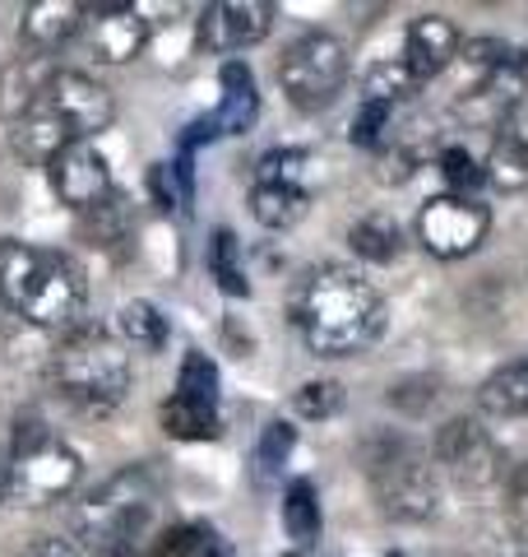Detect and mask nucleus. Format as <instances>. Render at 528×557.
<instances>
[{
  "instance_id": "7ed1b4c3",
  "label": "nucleus",
  "mask_w": 528,
  "mask_h": 557,
  "mask_svg": "<svg viewBox=\"0 0 528 557\" xmlns=\"http://www.w3.org/2000/svg\"><path fill=\"white\" fill-rule=\"evenodd\" d=\"M51 386H56L70 405H79L88 413H108L130 391V354L108 330L79 325V330H70L61 348L51 354Z\"/></svg>"
},
{
  "instance_id": "b1692460",
  "label": "nucleus",
  "mask_w": 528,
  "mask_h": 557,
  "mask_svg": "<svg viewBox=\"0 0 528 557\" xmlns=\"http://www.w3.org/2000/svg\"><path fill=\"white\" fill-rule=\"evenodd\" d=\"M284 525H288V534L302 548L320 539V497H315V483L311 479L288 483V493H284Z\"/></svg>"
},
{
  "instance_id": "ddd939ff",
  "label": "nucleus",
  "mask_w": 528,
  "mask_h": 557,
  "mask_svg": "<svg viewBox=\"0 0 528 557\" xmlns=\"http://www.w3.org/2000/svg\"><path fill=\"white\" fill-rule=\"evenodd\" d=\"M47 102L70 121L75 139H93L116 121L112 89L98 84L93 75H84V70H56V79H51V89H47Z\"/></svg>"
},
{
  "instance_id": "c756f323",
  "label": "nucleus",
  "mask_w": 528,
  "mask_h": 557,
  "mask_svg": "<svg viewBox=\"0 0 528 557\" xmlns=\"http://www.w3.org/2000/svg\"><path fill=\"white\" fill-rule=\"evenodd\" d=\"M390 131H394V108H385V102H366V98H362V108L352 112L348 139H352V145H362V149H380L385 139H390Z\"/></svg>"
},
{
  "instance_id": "c85d7f7f",
  "label": "nucleus",
  "mask_w": 528,
  "mask_h": 557,
  "mask_svg": "<svg viewBox=\"0 0 528 557\" xmlns=\"http://www.w3.org/2000/svg\"><path fill=\"white\" fill-rule=\"evenodd\" d=\"M306 163H311L306 149H269L255 163V186H302Z\"/></svg>"
},
{
  "instance_id": "1a4fd4ad",
  "label": "nucleus",
  "mask_w": 528,
  "mask_h": 557,
  "mask_svg": "<svg viewBox=\"0 0 528 557\" xmlns=\"http://www.w3.org/2000/svg\"><path fill=\"white\" fill-rule=\"evenodd\" d=\"M47 182L56 190V200L79 209V214L112 200V168L93 139H75L70 149H61L56 159L47 163Z\"/></svg>"
},
{
  "instance_id": "2f4dec72",
  "label": "nucleus",
  "mask_w": 528,
  "mask_h": 557,
  "mask_svg": "<svg viewBox=\"0 0 528 557\" xmlns=\"http://www.w3.org/2000/svg\"><path fill=\"white\" fill-rule=\"evenodd\" d=\"M292 409L302 418H334L343 409V386H339V381H329V376L306 381V386L292 395Z\"/></svg>"
},
{
  "instance_id": "473e14b6",
  "label": "nucleus",
  "mask_w": 528,
  "mask_h": 557,
  "mask_svg": "<svg viewBox=\"0 0 528 557\" xmlns=\"http://www.w3.org/2000/svg\"><path fill=\"white\" fill-rule=\"evenodd\" d=\"M292 446H297V432H292V423H284V418H274L269 428L260 432V450H255V460H260V474L269 479L278 465H284L288 456H292Z\"/></svg>"
},
{
  "instance_id": "aec40b11",
  "label": "nucleus",
  "mask_w": 528,
  "mask_h": 557,
  "mask_svg": "<svg viewBox=\"0 0 528 557\" xmlns=\"http://www.w3.org/2000/svg\"><path fill=\"white\" fill-rule=\"evenodd\" d=\"M311 209V196L302 186H255L251 190V214L255 223H264V228L284 233L292 228V223H302Z\"/></svg>"
},
{
  "instance_id": "a211bd4d",
  "label": "nucleus",
  "mask_w": 528,
  "mask_h": 557,
  "mask_svg": "<svg viewBox=\"0 0 528 557\" xmlns=\"http://www.w3.org/2000/svg\"><path fill=\"white\" fill-rule=\"evenodd\" d=\"M218 84H223V102H218V112L209 116L214 121V131L218 135L251 131V121L260 112V94H255V75L246 70V61H227L218 70Z\"/></svg>"
},
{
  "instance_id": "f03ea898",
  "label": "nucleus",
  "mask_w": 528,
  "mask_h": 557,
  "mask_svg": "<svg viewBox=\"0 0 528 557\" xmlns=\"http://www.w3.org/2000/svg\"><path fill=\"white\" fill-rule=\"evenodd\" d=\"M88 278L65 251H42L28 242H0V307L20 311L42 330H79Z\"/></svg>"
},
{
  "instance_id": "6e6552de",
  "label": "nucleus",
  "mask_w": 528,
  "mask_h": 557,
  "mask_svg": "<svg viewBox=\"0 0 528 557\" xmlns=\"http://www.w3.org/2000/svg\"><path fill=\"white\" fill-rule=\"evenodd\" d=\"M436 460L464 487H496L505 479V450L491 442L478 418H450L436 432Z\"/></svg>"
},
{
  "instance_id": "5701e85b",
  "label": "nucleus",
  "mask_w": 528,
  "mask_h": 557,
  "mask_svg": "<svg viewBox=\"0 0 528 557\" xmlns=\"http://www.w3.org/2000/svg\"><path fill=\"white\" fill-rule=\"evenodd\" d=\"M417 89H422V79L403 61H376L372 70H366V79H362V98L366 102H385V108L408 102Z\"/></svg>"
},
{
  "instance_id": "393cba45",
  "label": "nucleus",
  "mask_w": 528,
  "mask_h": 557,
  "mask_svg": "<svg viewBox=\"0 0 528 557\" xmlns=\"http://www.w3.org/2000/svg\"><path fill=\"white\" fill-rule=\"evenodd\" d=\"M348 242L352 251H357L362 260H376V265H385V260L399 256V223L390 214H366L348 228Z\"/></svg>"
},
{
  "instance_id": "4be33fe9",
  "label": "nucleus",
  "mask_w": 528,
  "mask_h": 557,
  "mask_svg": "<svg viewBox=\"0 0 528 557\" xmlns=\"http://www.w3.org/2000/svg\"><path fill=\"white\" fill-rule=\"evenodd\" d=\"M209 274L218 278V288L227 293V298H251V278H246L241 247H237L232 228H218L214 242H209Z\"/></svg>"
},
{
  "instance_id": "dca6fc26",
  "label": "nucleus",
  "mask_w": 528,
  "mask_h": 557,
  "mask_svg": "<svg viewBox=\"0 0 528 557\" xmlns=\"http://www.w3.org/2000/svg\"><path fill=\"white\" fill-rule=\"evenodd\" d=\"M88 20V5H75V0H33L20 20V38L28 51H42L51 57L61 42L79 38Z\"/></svg>"
},
{
  "instance_id": "412c9836",
  "label": "nucleus",
  "mask_w": 528,
  "mask_h": 557,
  "mask_svg": "<svg viewBox=\"0 0 528 557\" xmlns=\"http://www.w3.org/2000/svg\"><path fill=\"white\" fill-rule=\"evenodd\" d=\"M163 432L176 442H214L218 437V409H209V405H196V399H181V395H172L167 405H163Z\"/></svg>"
},
{
  "instance_id": "9d476101",
  "label": "nucleus",
  "mask_w": 528,
  "mask_h": 557,
  "mask_svg": "<svg viewBox=\"0 0 528 557\" xmlns=\"http://www.w3.org/2000/svg\"><path fill=\"white\" fill-rule=\"evenodd\" d=\"M524 75H528V57L515 51L505 65H496L491 75L473 79L454 98V116L468 121V126H505L510 116L519 112V98H524Z\"/></svg>"
},
{
  "instance_id": "2eb2a0df",
  "label": "nucleus",
  "mask_w": 528,
  "mask_h": 557,
  "mask_svg": "<svg viewBox=\"0 0 528 557\" xmlns=\"http://www.w3.org/2000/svg\"><path fill=\"white\" fill-rule=\"evenodd\" d=\"M56 61L42 57V51H24V57H14L0 65V116L10 121H24L38 102L47 98L51 89V79H56Z\"/></svg>"
},
{
  "instance_id": "f3484780",
  "label": "nucleus",
  "mask_w": 528,
  "mask_h": 557,
  "mask_svg": "<svg viewBox=\"0 0 528 557\" xmlns=\"http://www.w3.org/2000/svg\"><path fill=\"white\" fill-rule=\"evenodd\" d=\"M10 145H14V153L20 159H28V163H51L61 149H70L75 145V131H70V121L51 108V102L42 98L38 108H33L24 121H14V131H10Z\"/></svg>"
},
{
  "instance_id": "0eeeda50",
  "label": "nucleus",
  "mask_w": 528,
  "mask_h": 557,
  "mask_svg": "<svg viewBox=\"0 0 528 557\" xmlns=\"http://www.w3.org/2000/svg\"><path fill=\"white\" fill-rule=\"evenodd\" d=\"M491 228V209L478 205L473 196H436L422 205L417 214V242L436 260H460L482 247Z\"/></svg>"
},
{
  "instance_id": "cd10ccee",
  "label": "nucleus",
  "mask_w": 528,
  "mask_h": 557,
  "mask_svg": "<svg viewBox=\"0 0 528 557\" xmlns=\"http://www.w3.org/2000/svg\"><path fill=\"white\" fill-rule=\"evenodd\" d=\"M487 182L496 186V190H524L528 186V149H519V145H510V139L501 135L496 145H491V153H487Z\"/></svg>"
},
{
  "instance_id": "bb28decb",
  "label": "nucleus",
  "mask_w": 528,
  "mask_h": 557,
  "mask_svg": "<svg viewBox=\"0 0 528 557\" xmlns=\"http://www.w3.org/2000/svg\"><path fill=\"white\" fill-rule=\"evenodd\" d=\"M176 395L181 399H196V405H218V368L209 354H186L181 358V372H176Z\"/></svg>"
},
{
  "instance_id": "c9c22d12",
  "label": "nucleus",
  "mask_w": 528,
  "mask_h": 557,
  "mask_svg": "<svg viewBox=\"0 0 528 557\" xmlns=\"http://www.w3.org/2000/svg\"><path fill=\"white\" fill-rule=\"evenodd\" d=\"M505 139H510V145H519V149H528V112H515V116H510L505 121Z\"/></svg>"
},
{
  "instance_id": "20e7f679",
  "label": "nucleus",
  "mask_w": 528,
  "mask_h": 557,
  "mask_svg": "<svg viewBox=\"0 0 528 557\" xmlns=\"http://www.w3.org/2000/svg\"><path fill=\"white\" fill-rule=\"evenodd\" d=\"M84 474L79 456L70 450L42 413H20L14 418V437H10V497L20 507H51L75 493V483Z\"/></svg>"
},
{
  "instance_id": "4c0bfd02",
  "label": "nucleus",
  "mask_w": 528,
  "mask_h": 557,
  "mask_svg": "<svg viewBox=\"0 0 528 557\" xmlns=\"http://www.w3.org/2000/svg\"><path fill=\"white\" fill-rule=\"evenodd\" d=\"M390 557H403V553H390Z\"/></svg>"
},
{
  "instance_id": "72a5a7b5",
  "label": "nucleus",
  "mask_w": 528,
  "mask_h": 557,
  "mask_svg": "<svg viewBox=\"0 0 528 557\" xmlns=\"http://www.w3.org/2000/svg\"><path fill=\"white\" fill-rule=\"evenodd\" d=\"M505 507H510V525L528 539V465H519L505 483Z\"/></svg>"
},
{
  "instance_id": "4468645a",
  "label": "nucleus",
  "mask_w": 528,
  "mask_h": 557,
  "mask_svg": "<svg viewBox=\"0 0 528 557\" xmlns=\"http://www.w3.org/2000/svg\"><path fill=\"white\" fill-rule=\"evenodd\" d=\"M460 47H464V38L445 14H417L408 24V38H403V65L427 84L436 75H445L450 61H460Z\"/></svg>"
},
{
  "instance_id": "f8f14e48",
  "label": "nucleus",
  "mask_w": 528,
  "mask_h": 557,
  "mask_svg": "<svg viewBox=\"0 0 528 557\" xmlns=\"http://www.w3.org/2000/svg\"><path fill=\"white\" fill-rule=\"evenodd\" d=\"M79 38H84V51L98 65H126L144 51L149 20L135 5H121V0H112V5H88Z\"/></svg>"
},
{
  "instance_id": "f257e3e1",
  "label": "nucleus",
  "mask_w": 528,
  "mask_h": 557,
  "mask_svg": "<svg viewBox=\"0 0 528 557\" xmlns=\"http://www.w3.org/2000/svg\"><path fill=\"white\" fill-rule=\"evenodd\" d=\"M292 321L320 358H348L385 330V302L357 270L315 265L292 293Z\"/></svg>"
},
{
  "instance_id": "7c9ffc66",
  "label": "nucleus",
  "mask_w": 528,
  "mask_h": 557,
  "mask_svg": "<svg viewBox=\"0 0 528 557\" xmlns=\"http://www.w3.org/2000/svg\"><path fill=\"white\" fill-rule=\"evenodd\" d=\"M440 177H445L450 186H454V196H468V190H478L482 182H487V168L473 159V153L464 149V145H445L440 149Z\"/></svg>"
},
{
  "instance_id": "a878e982",
  "label": "nucleus",
  "mask_w": 528,
  "mask_h": 557,
  "mask_svg": "<svg viewBox=\"0 0 528 557\" xmlns=\"http://www.w3.org/2000/svg\"><path fill=\"white\" fill-rule=\"evenodd\" d=\"M116 330H121V339L135 344V348H149V354H158V348L167 344V321H163V311H158L153 302H126L116 311Z\"/></svg>"
},
{
  "instance_id": "f704fd0d",
  "label": "nucleus",
  "mask_w": 528,
  "mask_h": 557,
  "mask_svg": "<svg viewBox=\"0 0 528 557\" xmlns=\"http://www.w3.org/2000/svg\"><path fill=\"white\" fill-rule=\"evenodd\" d=\"M149 190H153L158 209H172V205H186V200H190L186 190H181V182H176V172H172L167 163H153V172H149Z\"/></svg>"
},
{
  "instance_id": "6ab92c4d",
  "label": "nucleus",
  "mask_w": 528,
  "mask_h": 557,
  "mask_svg": "<svg viewBox=\"0 0 528 557\" xmlns=\"http://www.w3.org/2000/svg\"><path fill=\"white\" fill-rule=\"evenodd\" d=\"M478 405L491 418H519V413H528V362H505V368L491 372L482 381V391H478Z\"/></svg>"
},
{
  "instance_id": "39448f33",
  "label": "nucleus",
  "mask_w": 528,
  "mask_h": 557,
  "mask_svg": "<svg viewBox=\"0 0 528 557\" xmlns=\"http://www.w3.org/2000/svg\"><path fill=\"white\" fill-rule=\"evenodd\" d=\"M366 474H372L376 502L390 520H431L440 507V479L431 456L408 437H376L366 446Z\"/></svg>"
},
{
  "instance_id": "e433bc0d",
  "label": "nucleus",
  "mask_w": 528,
  "mask_h": 557,
  "mask_svg": "<svg viewBox=\"0 0 528 557\" xmlns=\"http://www.w3.org/2000/svg\"><path fill=\"white\" fill-rule=\"evenodd\" d=\"M5 497H10V460L0 456V502H5Z\"/></svg>"
},
{
  "instance_id": "9b49d317",
  "label": "nucleus",
  "mask_w": 528,
  "mask_h": 557,
  "mask_svg": "<svg viewBox=\"0 0 528 557\" xmlns=\"http://www.w3.org/2000/svg\"><path fill=\"white\" fill-rule=\"evenodd\" d=\"M274 5L269 0H214L196 20V42L204 51H246L269 38Z\"/></svg>"
},
{
  "instance_id": "423d86ee",
  "label": "nucleus",
  "mask_w": 528,
  "mask_h": 557,
  "mask_svg": "<svg viewBox=\"0 0 528 557\" xmlns=\"http://www.w3.org/2000/svg\"><path fill=\"white\" fill-rule=\"evenodd\" d=\"M278 84H284L292 108L302 112L329 108L348 84V47L334 33H306L278 61Z\"/></svg>"
}]
</instances>
